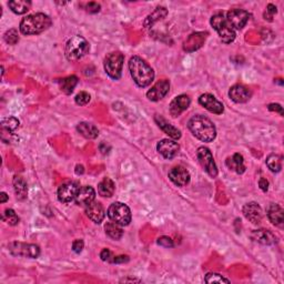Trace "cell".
Listing matches in <instances>:
<instances>
[{
	"instance_id": "6da1fadb",
	"label": "cell",
	"mask_w": 284,
	"mask_h": 284,
	"mask_svg": "<svg viewBox=\"0 0 284 284\" xmlns=\"http://www.w3.org/2000/svg\"><path fill=\"white\" fill-rule=\"evenodd\" d=\"M129 71L135 83L139 88L149 87L154 79V71L150 65L139 56L131 57L129 60Z\"/></svg>"
},
{
	"instance_id": "7a4b0ae2",
	"label": "cell",
	"mask_w": 284,
	"mask_h": 284,
	"mask_svg": "<svg viewBox=\"0 0 284 284\" xmlns=\"http://www.w3.org/2000/svg\"><path fill=\"white\" fill-rule=\"evenodd\" d=\"M188 128L191 134L202 142H212L216 137V128L214 124L209 118L202 115L193 116L188 121Z\"/></svg>"
},
{
	"instance_id": "3957f363",
	"label": "cell",
	"mask_w": 284,
	"mask_h": 284,
	"mask_svg": "<svg viewBox=\"0 0 284 284\" xmlns=\"http://www.w3.org/2000/svg\"><path fill=\"white\" fill-rule=\"evenodd\" d=\"M51 25H53V20L48 15L38 12L23 18L19 25V29L22 35L32 36L46 31Z\"/></svg>"
},
{
	"instance_id": "277c9868",
	"label": "cell",
	"mask_w": 284,
	"mask_h": 284,
	"mask_svg": "<svg viewBox=\"0 0 284 284\" xmlns=\"http://www.w3.org/2000/svg\"><path fill=\"white\" fill-rule=\"evenodd\" d=\"M90 50V45L82 36H73L67 41L65 47L66 58L69 61H78L83 58Z\"/></svg>"
},
{
	"instance_id": "5b68a950",
	"label": "cell",
	"mask_w": 284,
	"mask_h": 284,
	"mask_svg": "<svg viewBox=\"0 0 284 284\" xmlns=\"http://www.w3.org/2000/svg\"><path fill=\"white\" fill-rule=\"evenodd\" d=\"M210 23L213 27V29L217 32V35H219L222 42L229 45L235 40L236 38L235 30L230 26V23L226 20L223 12H217L215 15H213L211 17Z\"/></svg>"
},
{
	"instance_id": "8992f818",
	"label": "cell",
	"mask_w": 284,
	"mask_h": 284,
	"mask_svg": "<svg viewBox=\"0 0 284 284\" xmlns=\"http://www.w3.org/2000/svg\"><path fill=\"white\" fill-rule=\"evenodd\" d=\"M125 56L120 51H113L108 54L103 61L106 73L113 80H119L122 74V68H124Z\"/></svg>"
},
{
	"instance_id": "52a82bcc",
	"label": "cell",
	"mask_w": 284,
	"mask_h": 284,
	"mask_svg": "<svg viewBox=\"0 0 284 284\" xmlns=\"http://www.w3.org/2000/svg\"><path fill=\"white\" fill-rule=\"evenodd\" d=\"M107 214L111 221L116 222V223L122 226L129 225L132 219L130 208L128 207L126 203L122 202L112 203V205L108 208Z\"/></svg>"
},
{
	"instance_id": "ba28073f",
	"label": "cell",
	"mask_w": 284,
	"mask_h": 284,
	"mask_svg": "<svg viewBox=\"0 0 284 284\" xmlns=\"http://www.w3.org/2000/svg\"><path fill=\"white\" fill-rule=\"evenodd\" d=\"M9 252L15 257H22L29 259H37L40 255V248L36 244L11 242L8 244Z\"/></svg>"
},
{
	"instance_id": "9c48e42d",
	"label": "cell",
	"mask_w": 284,
	"mask_h": 284,
	"mask_svg": "<svg viewBox=\"0 0 284 284\" xmlns=\"http://www.w3.org/2000/svg\"><path fill=\"white\" fill-rule=\"evenodd\" d=\"M197 157L199 162L201 164V167L205 169V171L209 174L211 178H216L217 167L215 164L214 159H213V155L211 153L210 149L206 148V146H200L197 151Z\"/></svg>"
},
{
	"instance_id": "30bf717a",
	"label": "cell",
	"mask_w": 284,
	"mask_h": 284,
	"mask_svg": "<svg viewBox=\"0 0 284 284\" xmlns=\"http://www.w3.org/2000/svg\"><path fill=\"white\" fill-rule=\"evenodd\" d=\"M80 183L78 181H67L61 184L58 188V200L61 203H70L72 202L75 197H77L78 192L80 190Z\"/></svg>"
},
{
	"instance_id": "8fae6325",
	"label": "cell",
	"mask_w": 284,
	"mask_h": 284,
	"mask_svg": "<svg viewBox=\"0 0 284 284\" xmlns=\"http://www.w3.org/2000/svg\"><path fill=\"white\" fill-rule=\"evenodd\" d=\"M225 18L234 30H241L248 23L250 13L247 10H243V9H231L226 12Z\"/></svg>"
},
{
	"instance_id": "7c38bea8",
	"label": "cell",
	"mask_w": 284,
	"mask_h": 284,
	"mask_svg": "<svg viewBox=\"0 0 284 284\" xmlns=\"http://www.w3.org/2000/svg\"><path fill=\"white\" fill-rule=\"evenodd\" d=\"M170 91V81L167 79L159 80L158 82L153 84V87H151L150 90L146 92V98L148 100L157 102L160 101L161 99H163Z\"/></svg>"
},
{
	"instance_id": "4fadbf2b",
	"label": "cell",
	"mask_w": 284,
	"mask_h": 284,
	"mask_svg": "<svg viewBox=\"0 0 284 284\" xmlns=\"http://www.w3.org/2000/svg\"><path fill=\"white\" fill-rule=\"evenodd\" d=\"M199 103L207 109L208 111L211 113H214V115H222L224 111V106L223 103L220 102L217 99L210 93H203L199 98Z\"/></svg>"
},
{
	"instance_id": "5bb4252c",
	"label": "cell",
	"mask_w": 284,
	"mask_h": 284,
	"mask_svg": "<svg viewBox=\"0 0 284 284\" xmlns=\"http://www.w3.org/2000/svg\"><path fill=\"white\" fill-rule=\"evenodd\" d=\"M180 145L176 140L162 139L158 142L157 151L164 159L171 160L179 153Z\"/></svg>"
},
{
	"instance_id": "9a60e30c",
	"label": "cell",
	"mask_w": 284,
	"mask_h": 284,
	"mask_svg": "<svg viewBox=\"0 0 284 284\" xmlns=\"http://www.w3.org/2000/svg\"><path fill=\"white\" fill-rule=\"evenodd\" d=\"M191 105V99L188 94H180L176 97L169 105V112L173 118L179 117Z\"/></svg>"
},
{
	"instance_id": "2e32d148",
	"label": "cell",
	"mask_w": 284,
	"mask_h": 284,
	"mask_svg": "<svg viewBox=\"0 0 284 284\" xmlns=\"http://www.w3.org/2000/svg\"><path fill=\"white\" fill-rule=\"evenodd\" d=\"M229 97L235 103H245L252 97V91L244 84H234L229 90Z\"/></svg>"
},
{
	"instance_id": "e0dca14e",
	"label": "cell",
	"mask_w": 284,
	"mask_h": 284,
	"mask_svg": "<svg viewBox=\"0 0 284 284\" xmlns=\"http://www.w3.org/2000/svg\"><path fill=\"white\" fill-rule=\"evenodd\" d=\"M169 179L171 180L172 183L176 184L177 187H184L190 182V173H189L188 170L181 167V165H178V167H174L169 171Z\"/></svg>"
},
{
	"instance_id": "ac0fdd59",
	"label": "cell",
	"mask_w": 284,
	"mask_h": 284,
	"mask_svg": "<svg viewBox=\"0 0 284 284\" xmlns=\"http://www.w3.org/2000/svg\"><path fill=\"white\" fill-rule=\"evenodd\" d=\"M86 214L93 223L100 224L106 217V210L100 202L93 201L86 207Z\"/></svg>"
},
{
	"instance_id": "d6986e66",
	"label": "cell",
	"mask_w": 284,
	"mask_h": 284,
	"mask_svg": "<svg viewBox=\"0 0 284 284\" xmlns=\"http://www.w3.org/2000/svg\"><path fill=\"white\" fill-rule=\"evenodd\" d=\"M243 214L253 224H259L262 221L263 212L257 202H249L243 207Z\"/></svg>"
},
{
	"instance_id": "ffe728a7",
	"label": "cell",
	"mask_w": 284,
	"mask_h": 284,
	"mask_svg": "<svg viewBox=\"0 0 284 284\" xmlns=\"http://www.w3.org/2000/svg\"><path fill=\"white\" fill-rule=\"evenodd\" d=\"M207 36L208 32H196V34H192L186 40V42H184L183 49L186 50L187 53H192V51L201 48V47L205 45Z\"/></svg>"
},
{
	"instance_id": "44dd1931",
	"label": "cell",
	"mask_w": 284,
	"mask_h": 284,
	"mask_svg": "<svg viewBox=\"0 0 284 284\" xmlns=\"http://www.w3.org/2000/svg\"><path fill=\"white\" fill-rule=\"evenodd\" d=\"M154 121L160 129L162 130L165 135L169 136L171 139L179 140L180 138H181V131L165 120L162 116H159V115L155 116Z\"/></svg>"
},
{
	"instance_id": "7402d4cb",
	"label": "cell",
	"mask_w": 284,
	"mask_h": 284,
	"mask_svg": "<svg viewBox=\"0 0 284 284\" xmlns=\"http://www.w3.org/2000/svg\"><path fill=\"white\" fill-rule=\"evenodd\" d=\"M267 215L272 224L282 228L284 224V211L281 206L277 205V203H271L268 208Z\"/></svg>"
},
{
	"instance_id": "603a6c76",
	"label": "cell",
	"mask_w": 284,
	"mask_h": 284,
	"mask_svg": "<svg viewBox=\"0 0 284 284\" xmlns=\"http://www.w3.org/2000/svg\"><path fill=\"white\" fill-rule=\"evenodd\" d=\"M94 199H96V190L90 186H84L80 188L74 201L78 206L87 207L90 203L94 201Z\"/></svg>"
},
{
	"instance_id": "cb8c5ba5",
	"label": "cell",
	"mask_w": 284,
	"mask_h": 284,
	"mask_svg": "<svg viewBox=\"0 0 284 284\" xmlns=\"http://www.w3.org/2000/svg\"><path fill=\"white\" fill-rule=\"evenodd\" d=\"M251 238H252L255 242L263 245H272L277 243V236L274 235L271 231L266 229L253 231L252 234H251Z\"/></svg>"
},
{
	"instance_id": "d4e9b609",
	"label": "cell",
	"mask_w": 284,
	"mask_h": 284,
	"mask_svg": "<svg viewBox=\"0 0 284 284\" xmlns=\"http://www.w3.org/2000/svg\"><path fill=\"white\" fill-rule=\"evenodd\" d=\"M225 164L230 170L236 172L238 174H242L245 171L244 158L243 155L240 153H234L232 157H229L225 160Z\"/></svg>"
},
{
	"instance_id": "484cf974",
	"label": "cell",
	"mask_w": 284,
	"mask_h": 284,
	"mask_svg": "<svg viewBox=\"0 0 284 284\" xmlns=\"http://www.w3.org/2000/svg\"><path fill=\"white\" fill-rule=\"evenodd\" d=\"M115 190L116 184L110 178H103L98 184V193L103 198H111Z\"/></svg>"
},
{
	"instance_id": "4316f807",
	"label": "cell",
	"mask_w": 284,
	"mask_h": 284,
	"mask_svg": "<svg viewBox=\"0 0 284 284\" xmlns=\"http://www.w3.org/2000/svg\"><path fill=\"white\" fill-rule=\"evenodd\" d=\"M167 15H168L167 8L158 7L152 13H150V15L145 18V20L143 21V27L146 28V29L151 28L155 22L162 20V19L167 17Z\"/></svg>"
},
{
	"instance_id": "83f0119b",
	"label": "cell",
	"mask_w": 284,
	"mask_h": 284,
	"mask_svg": "<svg viewBox=\"0 0 284 284\" xmlns=\"http://www.w3.org/2000/svg\"><path fill=\"white\" fill-rule=\"evenodd\" d=\"M13 189H15V193L18 200L23 201L25 199H27L28 196V187L27 182L25 181V179L20 176H15L13 177Z\"/></svg>"
},
{
	"instance_id": "f1b7e54d",
	"label": "cell",
	"mask_w": 284,
	"mask_h": 284,
	"mask_svg": "<svg viewBox=\"0 0 284 284\" xmlns=\"http://www.w3.org/2000/svg\"><path fill=\"white\" fill-rule=\"evenodd\" d=\"M77 131L86 139H96L99 136L98 128L89 122H80L77 126Z\"/></svg>"
},
{
	"instance_id": "f546056e",
	"label": "cell",
	"mask_w": 284,
	"mask_h": 284,
	"mask_svg": "<svg viewBox=\"0 0 284 284\" xmlns=\"http://www.w3.org/2000/svg\"><path fill=\"white\" fill-rule=\"evenodd\" d=\"M59 84L61 91L66 94H71L73 92L75 86L78 84V77L73 74L69 75V77H66L64 79L59 80Z\"/></svg>"
},
{
	"instance_id": "4dcf8cb0",
	"label": "cell",
	"mask_w": 284,
	"mask_h": 284,
	"mask_svg": "<svg viewBox=\"0 0 284 284\" xmlns=\"http://www.w3.org/2000/svg\"><path fill=\"white\" fill-rule=\"evenodd\" d=\"M106 234L113 240H120L124 236V230H122V225L116 223V222H108L105 225Z\"/></svg>"
},
{
	"instance_id": "1f68e13d",
	"label": "cell",
	"mask_w": 284,
	"mask_h": 284,
	"mask_svg": "<svg viewBox=\"0 0 284 284\" xmlns=\"http://www.w3.org/2000/svg\"><path fill=\"white\" fill-rule=\"evenodd\" d=\"M8 6L12 12L17 13V15H23L30 9L31 2L27 1V0H13V1L8 2Z\"/></svg>"
},
{
	"instance_id": "d6a6232c",
	"label": "cell",
	"mask_w": 284,
	"mask_h": 284,
	"mask_svg": "<svg viewBox=\"0 0 284 284\" xmlns=\"http://www.w3.org/2000/svg\"><path fill=\"white\" fill-rule=\"evenodd\" d=\"M267 165L272 172H280L282 169V155L271 153L267 158Z\"/></svg>"
},
{
	"instance_id": "836d02e7",
	"label": "cell",
	"mask_w": 284,
	"mask_h": 284,
	"mask_svg": "<svg viewBox=\"0 0 284 284\" xmlns=\"http://www.w3.org/2000/svg\"><path fill=\"white\" fill-rule=\"evenodd\" d=\"M19 126H20V122L15 117H7L1 120V130L3 131L15 132Z\"/></svg>"
},
{
	"instance_id": "e575fe53",
	"label": "cell",
	"mask_w": 284,
	"mask_h": 284,
	"mask_svg": "<svg viewBox=\"0 0 284 284\" xmlns=\"http://www.w3.org/2000/svg\"><path fill=\"white\" fill-rule=\"evenodd\" d=\"M2 220L9 225H17L19 223V216L12 209H6L2 213Z\"/></svg>"
},
{
	"instance_id": "d590c367",
	"label": "cell",
	"mask_w": 284,
	"mask_h": 284,
	"mask_svg": "<svg viewBox=\"0 0 284 284\" xmlns=\"http://www.w3.org/2000/svg\"><path fill=\"white\" fill-rule=\"evenodd\" d=\"M3 39L4 41L7 42L8 45H11V46H15L19 42V34H18V30L15 29V28H11V29H9L6 31V34L3 35Z\"/></svg>"
},
{
	"instance_id": "8d00e7d4",
	"label": "cell",
	"mask_w": 284,
	"mask_h": 284,
	"mask_svg": "<svg viewBox=\"0 0 284 284\" xmlns=\"http://www.w3.org/2000/svg\"><path fill=\"white\" fill-rule=\"evenodd\" d=\"M206 283H230L229 279L224 278L223 276H221L219 273H208L205 278Z\"/></svg>"
},
{
	"instance_id": "74e56055",
	"label": "cell",
	"mask_w": 284,
	"mask_h": 284,
	"mask_svg": "<svg viewBox=\"0 0 284 284\" xmlns=\"http://www.w3.org/2000/svg\"><path fill=\"white\" fill-rule=\"evenodd\" d=\"M90 99H91V97H90V94L88 92L81 91L75 96L74 101L78 106H86L90 102Z\"/></svg>"
},
{
	"instance_id": "f35d334b",
	"label": "cell",
	"mask_w": 284,
	"mask_h": 284,
	"mask_svg": "<svg viewBox=\"0 0 284 284\" xmlns=\"http://www.w3.org/2000/svg\"><path fill=\"white\" fill-rule=\"evenodd\" d=\"M157 243L160 245V247H163V248H167V249L174 247L173 240L171 238H169V236H167V235L160 236V238L157 240Z\"/></svg>"
},
{
	"instance_id": "ab89813d",
	"label": "cell",
	"mask_w": 284,
	"mask_h": 284,
	"mask_svg": "<svg viewBox=\"0 0 284 284\" xmlns=\"http://www.w3.org/2000/svg\"><path fill=\"white\" fill-rule=\"evenodd\" d=\"M278 12V8L277 6H274L273 3H269L268 7H267V11L264 13V19L268 21H272L273 20V16L276 15Z\"/></svg>"
},
{
	"instance_id": "60d3db41",
	"label": "cell",
	"mask_w": 284,
	"mask_h": 284,
	"mask_svg": "<svg viewBox=\"0 0 284 284\" xmlns=\"http://www.w3.org/2000/svg\"><path fill=\"white\" fill-rule=\"evenodd\" d=\"M100 9H101V6H100V3H98L96 1H91V2H88L86 4V10L87 12L89 13H97L100 11Z\"/></svg>"
},
{
	"instance_id": "b9f144b4",
	"label": "cell",
	"mask_w": 284,
	"mask_h": 284,
	"mask_svg": "<svg viewBox=\"0 0 284 284\" xmlns=\"http://www.w3.org/2000/svg\"><path fill=\"white\" fill-rule=\"evenodd\" d=\"M83 247H84V243L81 239H77L72 242V251L74 253H77V254L81 253Z\"/></svg>"
},
{
	"instance_id": "7bdbcfd3",
	"label": "cell",
	"mask_w": 284,
	"mask_h": 284,
	"mask_svg": "<svg viewBox=\"0 0 284 284\" xmlns=\"http://www.w3.org/2000/svg\"><path fill=\"white\" fill-rule=\"evenodd\" d=\"M100 258H101L102 261H105V262H112V259H113L111 251L109 249H103L101 251Z\"/></svg>"
},
{
	"instance_id": "ee69618b",
	"label": "cell",
	"mask_w": 284,
	"mask_h": 284,
	"mask_svg": "<svg viewBox=\"0 0 284 284\" xmlns=\"http://www.w3.org/2000/svg\"><path fill=\"white\" fill-rule=\"evenodd\" d=\"M268 109L270 111H276V112H279L280 115L283 117V108L281 107V105H279V103H271V105H269L268 106Z\"/></svg>"
},
{
	"instance_id": "f6af8a7d",
	"label": "cell",
	"mask_w": 284,
	"mask_h": 284,
	"mask_svg": "<svg viewBox=\"0 0 284 284\" xmlns=\"http://www.w3.org/2000/svg\"><path fill=\"white\" fill-rule=\"evenodd\" d=\"M128 261H129V257H128V255H119V257H113L111 263L119 264V263H126Z\"/></svg>"
},
{
	"instance_id": "bcb514c9",
	"label": "cell",
	"mask_w": 284,
	"mask_h": 284,
	"mask_svg": "<svg viewBox=\"0 0 284 284\" xmlns=\"http://www.w3.org/2000/svg\"><path fill=\"white\" fill-rule=\"evenodd\" d=\"M259 186H260V188H261L262 191L267 192L268 189H269V182H268V180L264 179V178H261V179L259 180Z\"/></svg>"
},
{
	"instance_id": "7dc6e473",
	"label": "cell",
	"mask_w": 284,
	"mask_h": 284,
	"mask_svg": "<svg viewBox=\"0 0 284 284\" xmlns=\"http://www.w3.org/2000/svg\"><path fill=\"white\" fill-rule=\"evenodd\" d=\"M9 197L7 196L6 192H1L0 193V203H6L8 201Z\"/></svg>"
},
{
	"instance_id": "c3c4849f",
	"label": "cell",
	"mask_w": 284,
	"mask_h": 284,
	"mask_svg": "<svg viewBox=\"0 0 284 284\" xmlns=\"http://www.w3.org/2000/svg\"><path fill=\"white\" fill-rule=\"evenodd\" d=\"M121 282H140L139 280H135V279H124Z\"/></svg>"
}]
</instances>
